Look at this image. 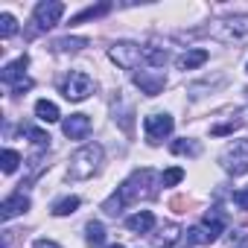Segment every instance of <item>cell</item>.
I'll return each instance as SVG.
<instances>
[{
    "mask_svg": "<svg viewBox=\"0 0 248 248\" xmlns=\"http://www.w3.org/2000/svg\"><path fill=\"white\" fill-rule=\"evenodd\" d=\"M158 181H161V178H158L152 170H138V172H132V178H126V181L117 187V196H120L123 204H132V202H138V199H152Z\"/></svg>",
    "mask_w": 248,
    "mask_h": 248,
    "instance_id": "1",
    "label": "cell"
},
{
    "mask_svg": "<svg viewBox=\"0 0 248 248\" xmlns=\"http://www.w3.org/2000/svg\"><path fill=\"white\" fill-rule=\"evenodd\" d=\"M222 231H225V216L219 210H210V213H204L202 225H196V228L187 231V242L190 245H210V242L219 239Z\"/></svg>",
    "mask_w": 248,
    "mask_h": 248,
    "instance_id": "2",
    "label": "cell"
},
{
    "mask_svg": "<svg viewBox=\"0 0 248 248\" xmlns=\"http://www.w3.org/2000/svg\"><path fill=\"white\" fill-rule=\"evenodd\" d=\"M99 161H102V146L99 143H88V146H82L79 152H73V158H70V178H91L93 172H96V167H99Z\"/></svg>",
    "mask_w": 248,
    "mask_h": 248,
    "instance_id": "3",
    "label": "cell"
},
{
    "mask_svg": "<svg viewBox=\"0 0 248 248\" xmlns=\"http://www.w3.org/2000/svg\"><path fill=\"white\" fill-rule=\"evenodd\" d=\"M219 41H228V44H245L248 41V15H236V18H228L222 21L219 27L210 30Z\"/></svg>",
    "mask_w": 248,
    "mask_h": 248,
    "instance_id": "4",
    "label": "cell"
},
{
    "mask_svg": "<svg viewBox=\"0 0 248 248\" xmlns=\"http://www.w3.org/2000/svg\"><path fill=\"white\" fill-rule=\"evenodd\" d=\"M27 64H30V59H27V56H21V59H15L12 64H6V67H3V73H0V82H3L6 88H12V93H24V91H30V88H32V79H27V76H24Z\"/></svg>",
    "mask_w": 248,
    "mask_h": 248,
    "instance_id": "5",
    "label": "cell"
},
{
    "mask_svg": "<svg viewBox=\"0 0 248 248\" xmlns=\"http://www.w3.org/2000/svg\"><path fill=\"white\" fill-rule=\"evenodd\" d=\"M222 167H225V172H231V175H245V172H248V138H245V140H233V143L225 149Z\"/></svg>",
    "mask_w": 248,
    "mask_h": 248,
    "instance_id": "6",
    "label": "cell"
},
{
    "mask_svg": "<svg viewBox=\"0 0 248 248\" xmlns=\"http://www.w3.org/2000/svg\"><path fill=\"white\" fill-rule=\"evenodd\" d=\"M62 15H64V3H59V0H44V3H38L35 6V27L30 30V35H35L38 30H53Z\"/></svg>",
    "mask_w": 248,
    "mask_h": 248,
    "instance_id": "7",
    "label": "cell"
},
{
    "mask_svg": "<svg viewBox=\"0 0 248 248\" xmlns=\"http://www.w3.org/2000/svg\"><path fill=\"white\" fill-rule=\"evenodd\" d=\"M108 56H111V62H114L117 67H123V70H135V67L143 62V50H140L138 44H132V41L114 44Z\"/></svg>",
    "mask_w": 248,
    "mask_h": 248,
    "instance_id": "8",
    "label": "cell"
},
{
    "mask_svg": "<svg viewBox=\"0 0 248 248\" xmlns=\"http://www.w3.org/2000/svg\"><path fill=\"white\" fill-rule=\"evenodd\" d=\"M91 91H93V82H91V76L82 73V70H73V73L64 79V88H62V93H64L70 102H82V99H88Z\"/></svg>",
    "mask_w": 248,
    "mask_h": 248,
    "instance_id": "9",
    "label": "cell"
},
{
    "mask_svg": "<svg viewBox=\"0 0 248 248\" xmlns=\"http://www.w3.org/2000/svg\"><path fill=\"white\" fill-rule=\"evenodd\" d=\"M143 129H146V140H149L152 146H158V143H161L164 138H170V132H172V117H170V114H152V117H146Z\"/></svg>",
    "mask_w": 248,
    "mask_h": 248,
    "instance_id": "10",
    "label": "cell"
},
{
    "mask_svg": "<svg viewBox=\"0 0 248 248\" xmlns=\"http://www.w3.org/2000/svg\"><path fill=\"white\" fill-rule=\"evenodd\" d=\"M135 85L140 88V93L158 96L167 85V76H164V70H140V73H135Z\"/></svg>",
    "mask_w": 248,
    "mask_h": 248,
    "instance_id": "11",
    "label": "cell"
},
{
    "mask_svg": "<svg viewBox=\"0 0 248 248\" xmlns=\"http://www.w3.org/2000/svg\"><path fill=\"white\" fill-rule=\"evenodd\" d=\"M62 132H64V138H70V140H82V138L91 132V117H88V114H70V117L62 123Z\"/></svg>",
    "mask_w": 248,
    "mask_h": 248,
    "instance_id": "12",
    "label": "cell"
},
{
    "mask_svg": "<svg viewBox=\"0 0 248 248\" xmlns=\"http://www.w3.org/2000/svg\"><path fill=\"white\" fill-rule=\"evenodd\" d=\"M3 219L9 222V219H15V216H21V213H27L30 210V199L24 196V193H15V196H9L6 202H3Z\"/></svg>",
    "mask_w": 248,
    "mask_h": 248,
    "instance_id": "13",
    "label": "cell"
},
{
    "mask_svg": "<svg viewBox=\"0 0 248 248\" xmlns=\"http://www.w3.org/2000/svg\"><path fill=\"white\" fill-rule=\"evenodd\" d=\"M178 236H181V228L170 222V225H161V228H158V233L152 236V242H155L158 248H172V245L178 242Z\"/></svg>",
    "mask_w": 248,
    "mask_h": 248,
    "instance_id": "14",
    "label": "cell"
},
{
    "mask_svg": "<svg viewBox=\"0 0 248 248\" xmlns=\"http://www.w3.org/2000/svg\"><path fill=\"white\" fill-rule=\"evenodd\" d=\"M126 225H129V231H135V233H149V231L155 228V216H152L149 210H140V213L129 216Z\"/></svg>",
    "mask_w": 248,
    "mask_h": 248,
    "instance_id": "15",
    "label": "cell"
},
{
    "mask_svg": "<svg viewBox=\"0 0 248 248\" xmlns=\"http://www.w3.org/2000/svg\"><path fill=\"white\" fill-rule=\"evenodd\" d=\"M204 62H207V50H187L184 56L175 59V67L178 70H193V67H199Z\"/></svg>",
    "mask_w": 248,
    "mask_h": 248,
    "instance_id": "16",
    "label": "cell"
},
{
    "mask_svg": "<svg viewBox=\"0 0 248 248\" xmlns=\"http://www.w3.org/2000/svg\"><path fill=\"white\" fill-rule=\"evenodd\" d=\"M35 117H38L41 123H56L62 114H59V105H56V102H50V99H38V102H35Z\"/></svg>",
    "mask_w": 248,
    "mask_h": 248,
    "instance_id": "17",
    "label": "cell"
},
{
    "mask_svg": "<svg viewBox=\"0 0 248 248\" xmlns=\"http://www.w3.org/2000/svg\"><path fill=\"white\" fill-rule=\"evenodd\" d=\"M111 12V3H99V6H88V9H82L76 18H70V24H82V21H91V18H102V15H108Z\"/></svg>",
    "mask_w": 248,
    "mask_h": 248,
    "instance_id": "18",
    "label": "cell"
},
{
    "mask_svg": "<svg viewBox=\"0 0 248 248\" xmlns=\"http://www.w3.org/2000/svg\"><path fill=\"white\" fill-rule=\"evenodd\" d=\"M82 47H88V38H59V41H53L56 53H76Z\"/></svg>",
    "mask_w": 248,
    "mask_h": 248,
    "instance_id": "19",
    "label": "cell"
},
{
    "mask_svg": "<svg viewBox=\"0 0 248 248\" xmlns=\"http://www.w3.org/2000/svg\"><path fill=\"white\" fill-rule=\"evenodd\" d=\"M143 59H146L152 67L161 70V67L170 62V53H167V50H155V47H143Z\"/></svg>",
    "mask_w": 248,
    "mask_h": 248,
    "instance_id": "20",
    "label": "cell"
},
{
    "mask_svg": "<svg viewBox=\"0 0 248 248\" xmlns=\"http://www.w3.org/2000/svg\"><path fill=\"white\" fill-rule=\"evenodd\" d=\"M175 155H190V158H196L199 152H202V146L196 143V140H187V138H181V140H175L172 146H170Z\"/></svg>",
    "mask_w": 248,
    "mask_h": 248,
    "instance_id": "21",
    "label": "cell"
},
{
    "mask_svg": "<svg viewBox=\"0 0 248 248\" xmlns=\"http://www.w3.org/2000/svg\"><path fill=\"white\" fill-rule=\"evenodd\" d=\"M76 207H79V199L67 196V199H62V202L53 204V216H70V213H76Z\"/></svg>",
    "mask_w": 248,
    "mask_h": 248,
    "instance_id": "22",
    "label": "cell"
},
{
    "mask_svg": "<svg viewBox=\"0 0 248 248\" xmlns=\"http://www.w3.org/2000/svg\"><path fill=\"white\" fill-rule=\"evenodd\" d=\"M85 231H88V236H85V239H88V245H93V248H96V245H102V239H105V228H102V222H88V228H85Z\"/></svg>",
    "mask_w": 248,
    "mask_h": 248,
    "instance_id": "23",
    "label": "cell"
},
{
    "mask_svg": "<svg viewBox=\"0 0 248 248\" xmlns=\"http://www.w3.org/2000/svg\"><path fill=\"white\" fill-rule=\"evenodd\" d=\"M193 207H196V202L187 199V196H172V199H170V210H172V213H190Z\"/></svg>",
    "mask_w": 248,
    "mask_h": 248,
    "instance_id": "24",
    "label": "cell"
},
{
    "mask_svg": "<svg viewBox=\"0 0 248 248\" xmlns=\"http://www.w3.org/2000/svg\"><path fill=\"white\" fill-rule=\"evenodd\" d=\"M0 164H3V172H6V175H12V172L18 170V164H21V155H18L15 149H6L3 158H0Z\"/></svg>",
    "mask_w": 248,
    "mask_h": 248,
    "instance_id": "25",
    "label": "cell"
},
{
    "mask_svg": "<svg viewBox=\"0 0 248 248\" xmlns=\"http://www.w3.org/2000/svg\"><path fill=\"white\" fill-rule=\"evenodd\" d=\"M18 32V21L9 15V12H3V15H0V35H3V38H12Z\"/></svg>",
    "mask_w": 248,
    "mask_h": 248,
    "instance_id": "26",
    "label": "cell"
},
{
    "mask_svg": "<svg viewBox=\"0 0 248 248\" xmlns=\"http://www.w3.org/2000/svg\"><path fill=\"white\" fill-rule=\"evenodd\" d=\"M24 132L30 135V140H32L38 149H47V146H50V135H47V132H41V129H32V126H27Z\"/></svg>",
    "mask_w": 248,
    "mask_h": 248,
    "instance_id": "27",
    "label": "cell"
},
{
    "mask_svg": "<svg viewBox=\"0 0 248 248\" xmlns=\"http://www.w3.org/2000/svg\"><path fill=\"white\" fill-rule=\"evenodd\" d=\"M181 178H184V170H181V167H170V170L161 175V184H164V187H175Z\"/></svg>",
    "mask_w": 248,
    "mask_h": 248,
    "instance_id": "28",
    "label": "cell"
},
{
    "mask_svg": "<svg viewBox=\"0 0 248 248\" xmlns=\"http://www.w3.org/2000/svg\"><path fill=\"white\" fill-rule=\"evenodd\" d=\"M120 207H123V202H120V196H117V193H114L111 199H105V202H102V210H105L108 216H117V213H120Z\"/></svg>",
    "mask_w": 248,
    "mask_h": 248,
    "instance_id": "29",
    "label": "cell"
},
{
    "mask_svg": "<svg viewBox=\"0 0 248 248\" xmlns=\"http://www.w3.org/2000/svg\"><path fill=\"white\" fill-rule=\"evenodd\" d=\"M239 126H242V120H231V123H222V126H213L210 135L219 138V135H228V132H233V129H239Z\"/></svg>",
    "mask_w": 248,
    "mask_h": 248,
    "instance_id": "30",
    "label": "cell"
},
{
    "mask_svg": "<svg viewBox=\"0 0 248 248\" xmlns=\"http://www.w3.org/2000/svg\"><path fill=\"white\" fill-rule=\"evenodd\" d=\"M233 202H236V207H242V210H248V190H239V193L233 196Z\"/></svg>",
    "mask_w": 248,
    "mask_h": 248,
    "instance_id": "31",
    "label": "cell"
},
{
    "mask_svg": "<svg viewBox=\"0 0 248 248\" xmlns=\"http://www.w3.org/2000/svg\"><path fill=\"white\" fill-rule=\"evenodd\" d=\"M231 248H248V239L245 236H231Z\"/></svg>",
    "mask_w": 248,
    "mask_h": 248,
    "instance_id": "32",
    "label": "cell"
},
{
    "mask_svg": "<svg viewBox=\"0 0 248 248\" xmlns=\"http://www.w3.org/2000/svg\"><path fill=\"white\" fill-rule=\"evenodd\" d=\"M35 248H62L59 242H53V239H38L35 242Z\"/></svg>",
    "mask_w": 248,
    "mask_h": 248,
    "instance_id": "33",
    "label": "cell"
},
{
    "mask_svg": "<svg viewBox=\"0 0 248 248\" xmlns=\"http://www.w3.org/2000/svg\"><path fill=\"white\" fill-rule=\"evenodd\" d=\"M242 225H248V213H245V216H242Z\"/></svg>",
    "mask_w": 248,
    "mask_h": 248,
    "instance_id": "34",
    "label": "cell"
},
{
    "mask_svg": "<svg viewBox=\"0 0 248 248\" xmlns=\"http://www.w3.org/2000/svg\"><path fill=\"white\" fill-rule=\"evenodd\" d=\"M108 248H123V245H108Z\"/></svg>",
    "mask_w": 248,
    "mask_h": 248,
    "instance_id": "35",
    "label": "cell"
}]
</instances>
